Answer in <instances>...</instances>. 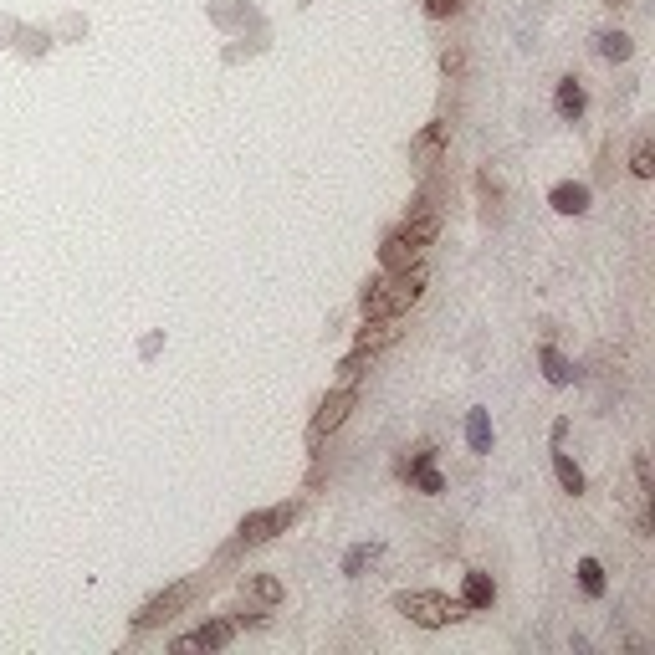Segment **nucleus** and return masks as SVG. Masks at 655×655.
<instances>
[{
	"instance_id": "f257e3e1",
	"label": "nucleus",
	"mask_w": 655,
	"mask_h": 655,
	"mask_svg": "<svg viewBox=\"0 0 655 655\" xmlns=\"http://www.w3.org/2000/svg\"><path fill=\"white\" fill-rule=\"evenodd\" d=\"M425 267H405V272H379L369 277V287L359 292L364 318H405L415 302L425 297Z\"/></svg>"
},
{
	"instance_id": "f03ea898",
	"label": "nucleus",
	"mask_w": 655,
	"mask_h": 655,
	"mask_svg": "<svg viewBox=\"0 0 655 655\" xmlns=\"http://www.w3.org/2000/svg\"><path fill=\"white\" fill-rule=\"evenodd\" d=\"M441 236V215L435 210H420V215H405L400 231H389L384 246H379V272H405V267H420L425 246Z\"/></svg>"
},
{
	"instance_id": "7ed1b4c3",
	"label": "nucleus",
	"mask_w": 655,
	"mask_h": 655,
	"mask_svg": "<svg viewBox=\"0 0 655 655\" xmlns=\"http://www.w3.org/2000/svg\"><path fill=\"white\" fill-rule=\"evenodd\" d=\"M395 609L420 630H446L451 620L466 615V604L441 594V589H405V594H395Z\"/></svg>"
},
{
	"instance_id": "20e7f679",
	"label": "nucleus",
	"mask_w": 655,
	"mask_h": 655,
	"mask_svg": "<svg viewBox=\"0 0 655 655\" xmlns=\"http://www.w3.org/2000/svg\"><path fill=\"white\" fill-rule=\"evenodd\" d=\"M297 502H277V507H261V512H246L241 517V528H236V543L221 553V558H231L236 548H256V543H272L277 533H287L292 522H297Z\"/></svg>"
},
{
	"instance_id": "39448f33",
	"label": "nucleus",
	"mask_w": 655,
	"mask_h": 655,
	"mask_svg": "<svg viewBox=\"0 0 655 655\" xmlns=\"http://www.w3.org/2000/svg\"><path fill=\"white\" fill-rule=\"evenodd\" d=\"M400 338V318H364V328H359V338H354V348L338 359V374L343 379H359L364 374V364L379 354V348H389Z\"/></svg>"
},
{
	"instance_id": "423d86ee",
	"label": "nucleus",
	"mask_w": 655,
	"mask_h": 655,
	"mask_svg": "<svg viewBox=\"0 0 655 655\" xmlns=\"http://www.w3.org/2000/svg\"><path fill=\"white\" fill-rule=\"evenodd\" d=\"M359 405V384L354 379H343L333 395L318 405V415H313V425H308V446H323V435H333L343 420H348V410Z\"/></svg>"
},
{
	"instance_id": "0eeeda50",
	"label": "nucleus",
	"mask_w": 655,
	"mask_h": 655,
	"mask_svg": "<svg viewBox=\"0 0 655 655\" xmlns=\"http://www.w3.org/2000/svg\"><path fill=\"white\" fill-rule=\"evenodd\" d=\"M195 589H200L195 579H180V584H169L164 594H154V599L139 609V615H134V630L144 635V630H159L164 620H174V615H180V609L195 599Z\"/></svg>"
},
{
	"instance_id": "6e6552de",
	"label": "nucleus",
	"mask_w": 655,
	"mask_h": 655,
	"mask_svg": "<svg viewBox=\"0 0 655 655\" xmlns=\"http://www.w3.org/2000/svg\"><path fill=\"white\" fill-rule=\"evenodd\" d=\"M236 640V620H205L200 630L180 635V640H169L174 655H190V650H226Z\"/></svg>"
},
{
	"instance_id": "1a4fd4ad",
	"label": "nucleus",
	"mask_w": 655,
	"mask_h": 655,
	"mask_svg": "<svg viewBox=\"0 0 655 655\" xmlns=\"http://www.w3.org/2000/svg\"><path fill=\"white\" fill-rule=\"evenodd\" d=\"M282 594H287V589H282L277 574H246V579H241V599H251L256 609H267V615L282 604Z\"/></svg>"
},
{
	"instance_id": "9d476101",
	"label": "nucleus",
	"mask_w": 655,
	"mask_h": 655,
	"mask_svg": "<svg viewBox=\"0 0 655 655\" xmlns=\"http://www.w3.org/2000/svg\"><path fill=\"white\" fill-rule=\"evenodd\" d=\"M446 134H451V123L446 118H435L430 128H425V134L410 144V154L420 159V169H435V164H441V149H446Z\"/></svg>"
},
{
	"instance_id": "9b49d317",
	"label": "nucleus",
	"mask_w": 655,
	"mask_h": 655,
	"mask_svg": "<svg viewBox=\"0 0 655 655\" xmlns=\"http://www.w3.org/2000/svg\"><path fill=\"white\" fill-rule=\"evenodd\" d=\"M553 108H558V118L579 123V118H584V108H589L584 82H579V77H563V82H558V93H553Z\"/></svg>"
},
{
	"instance_id": "f8f14e48",
	"label": "nucleus",
	"mask_w": 655,
	"mask_h": 655,
	"mask_svg": "<svg viewBox=\"0 0 655 655\" xmlns=\"http://www.w3.org/2000/svg\"><path fill=\"white\" fill-rule=\"evenodd\" d=\"M548 205H553L558 215H584V210H589V185L563 180V185H553V190H548Z\"/></svg>"
},
{
	"instance_id": "ddd939ff",
	"label": "nucleus",
	"mask_w": 655,
	"mask_h": 655,
	"mask_svg": "<svg viewBox=\"0 0 655 655\" xmlns=\"http://www.w3.org/2000/svg\"><path fill=\"white\" fill-rule=\"evenodd\" d=\"M492 599H497V584H492V574L471 569V574H466V584H461V604H466V609H492Z\"/></svg>"
},
{
	"instance_id": "4468645a",
	"label": "nucleus",
	"mask_w": 655,
	"mask_h": 655,
	"mask_svg": "<svg viewBox=\"0 0 655 655\" xmlns=\"http://www.w3.org/2000/svg\"><path fill=\"white\" fill-rule=\"evenodd\" d=\"M379 558H384V543H354L343 553V579H359L364 569H374Z\"/></svg>"
},
{
	"instance_id": "2eb2a0df",
	"label": "nucleus",
	"mask_w": 655,
	"mask_h": 655,
	"mask_svg": "<svg viewBox=\"0 0 655 655\" xmlns=\"http://www.w3.org/2000/svg\"><path fill=\"white\" fill-rule=\"evenodd\" d=\"M553 476H558V487L569 492V497H584V471L569 461V451L553 446Z\"/></svg>"
},
{
	"instance_id": "dca6fc26",
	"label": "nucleus",
	"mask_w": 655,
	"mask_h": 655,
	"mask_svg": "<svg viewBox=\"0 0 655 655\" xmlns=\"http://www.w3.org/2000/svg\"><path fill=\"white\" fill-rule=\"evenodd\" d=\"M466 446H471L476 456L492 451V420H487V410H471V415H466Z\"/></svg>"
},
{
	"instance_id": "f3484780",
	"label": "nucleus",
	"mask_w": 655,
	"mask_h": 655,
	"mask_svg": "<svg viewBox=\"0 0 655 655\" xmlns=\"http://www.w3.org/2000/svg\"><path fill=\"white\" fill-rule=\"evenodd\" d=\"M594 41H599V57H604V62H630V57H635V41H630L625 31H599Z\"/></svg>"
},
{
	"instance_id": "a211bd4d",
	"label": "nucleus",
	"mask_w": 655,
	"mask_h": 655,
	"mask_svg": "<svg viewBox=\"0 0 655 655\" xmlns=\"http://www.w3.org/2000/svg\"><path fill=\"white\" fill-rule=\"evenodd\" d=\"M543 379H548V384H558V389H563V384H574V364L563 359L553 343L543 348Z\"/></svg>"
},
{
	"instance_id": "6ab92c4d",
	"label": "nucleus",
	"mask_w": 655,
	"mask_h": 655,
	"mask_svg": "<svg viewBox=\"0 0 655 655\" xmlns=\"http://www.w3.org/2000/svg\"><path fill=\"white\" fill-rule=\"evenodd\" d=\"M630 174H635V180H650V174H655V139H650V134L635 139V149H630Z\"/></svg>"
},
{
	"instance_id": "aec40b11",
	"label": "nucleus",
	"mask_w": 655,
	"mask_h": 655,
	"mask_svg": "<svg viewBox=\"0 0 655 655\" xmlns=\"http://www.w3.org/2000/svg\"><path fill=\"white\" fill-rule=\"evenodd\" d=\"M410 482H415V487H420L425 497H441V492H446V476H441V471H435L430 461H420V466L410 471Z\"/></svg>"
},
{
	"instance_id": "412c9836",
	"label": "nucleus",
	"mask_w": 655,
	"mask_h": 655,
	"mask_svg": "<svg viewBox=\"0 0 655 655\" xmlns=\"http://www.w3.org/2000/svg\"><path fill=\"white\" fill-rule=\"evenodd\" d=\"M579 584H584L589 599L604 594V563H599V558H579Z\"/></svg>"
},
{
	"instance_id": "4be33fe9",
	"label": "nucleus",
	"mask_w": 655,
	"mask_h": 655,
	"mask_svg": "<svg viewBox=\"0 0 655 655\" xmlns=\"http://www.w3.org/2000/svg\"><path fill=\"white\" fill-rule=\"evenodd\" d=\"M635 487H640V502L650 507V502H655V482H650V456H645V451L635 456Z\"/></svg>"
},
{
	"instance_id": "5701e85b",
	"label": "nucleus",
	"mask_w": 655,
	"mask_h": 655,
	"mask_svg": "<svg viewBox=\"0 0 655 655\" xmlns=\"http://www.w3.org/2000/svg\"><path fill=\"white\" fill-rule=\"evenodd\" d=\"M466 6V0H420V11L430 16V21H446V16H456Z\"/></svg>"
},
{
	"instance_id": "b1692460",
	"label": "nucleus",
	"mask_w": 655,
	"mask_h": 655,
	"mask_svg": "<svg viewBox=\"0 0 655 655\" xmlns=\"http://www.w3.org/2000/svg\"><path fill=\"white\" fill-rule=\"evenodd\" d=\"M476 190H482V200H487V210H492V205L502 200V185L492 180V174H487V169H482V174H476Z\"/></svg>"
},
{
	"instance_id": "393cba45",
	"label": "nucleus",
	"mask_w": 655,
	"mask_h": 655,
	"mask_svg": "<svg viewBox=\"0 0 655 655\" xmlns=\"http://www.w3.org/2000/svg\"><path fill=\"white\" fill-rule=\"evenodd\" d=\"M441 67H446V77H456V72L466 67V57H461V52H446V57H441Z\"/></svg>"
},
{
	"instance_id": "a878e982",
	"label": "nucleus",
	"mask_w": 655,
	"mask_h": 655,
	"mask_svg": "<svg viewBox=\"0 0 655 655\" xmlns=\"http://www.w3.org/2000/svg\"><path fill=\"white\" fill-rule=\"evenodd\" d=\"M604 6H630V0H604Z\"/></svg>"
}]
</instances>
